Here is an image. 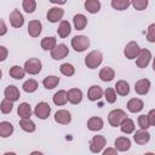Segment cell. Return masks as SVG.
<instances>
[{"label": "cell", "mask_w": 155, "mask_h": 155, "mask_svg": "<svg viewBox=\"0 0 155 155\" xmlns=\"http://www.w3.org/2000/svg\"><path fill=\"white\" fill-rule=\"evenodd\" d=\"M103 61V54L99 51H91L86 57H85V64L90 69L97 68Z\"/></svg>", "instance_id": "obj_1"}, {"label": "cell", "mask_w": 155, "mask_h": 155, "mask_svg": "<svg viewBox=\"0 0 155 155\" xmlns=\"http://www.w3.org/2000/svg\"><path fill=\"white\" fill-rule=\"evenodd\" d=\"M126 113L124 111V110H121V109H114V110H111L110 113H109V115H108V121H109V124H110V126H113V127H117V126H120L121 125V122L126 119Z\"/></svg>", "instance_id": "obj_2"}, {"label": "cell", "mask_w": 155, "mask_h": 155, "mask_svg": "<svg viewBox=\"0 0 155 155\" xmlns=\"http://www.w3.org/2000/svg\"><path fill=\"white\" fill-rule=\"evenodd\" d=\"M71 46L76 52H82L90 46V39L85 35H76L71 39Z\"/></svg>", "instance_id": "obj_3"}, {"label": "cell", "mask_w": 155, "mask_h": 155, "mask_svg": "<svg viewBox=\"0 0 155 155\" xmlns=\"http://www.w3.org/2000/svg\"><path fill=\"white\" fill-rule=\"evenodd\" d=\"M42 64L40 62V59L38 58H30L29 61H27L24 63V71L30 74V75H36L41 71Z\"/></svg>", "instance_id": "obj_4"}, {"label": "cell", "mask_w": 155, "mask_h": 155, "mask_svg": "<svg viewBox=\"0 0 155 155\" xmlns=\"http://www.w3.org/2000/svg\"><path fill=\"white\" fill-rule=\"evenodd\" d=\"M50 113H51V107L46 103V102H40L36 104L35 109H34V114L36 117L41 119V120H45L50 116Z\"/></svg>", "instance_id": "obj_5"}, {"label": "cell", "mask_w": 155, "mask_h": 155, "mask_svg": "<svg viewBox=\"0 0 155 155\" xmlns=\"http://www.w3.org/2000/svg\"><path fill=\"white\" fill-rule=\"evenodd\" d=\"M150 59H151V52L149 50H147V48H140V51H139V53L137 56L136 63H137L138 68L143 69L150 63Z\"/></svg>", "instance_id": "obj_6"}, {"label": "cell", "mask_w": 155, "mask_h": 155, "mask_svg": "<svg viewBox=\"0 0 155 155\" xmlns=\"http://www.w3.org/2000/svg\"><path fill=\"white\" fill-rule=\"evenodd\" d=\"M105 143H107V139L104 136H94L90 142V149L92 153L97 154L105 147Z\"/></svg>", "instance_id": "obj_7"}, {"label": "cell", "mask_w": 155, "mask_h": 155, "mask_svg": "<svg viewBox=\"0 0 155 155\" xmlns=\"http://www.w3.org/2000/svg\"><path fill=\"white\" fill-rule=\"evenodd\" d=\"M139 51H140L139 45H138L137 42H134V41H131V42H128V44L125 46L124 53H125L126 58H128V59H133V58H137Z\"/></svg>", "instance_id": "obj_8"}, {"label": "cell", "mask_w": 155, "mask_h": 155, "mask_svg": "<svg viewBox=\"0 0 155 155\" xmlns=\"http://www.w3.org/2000/svg\"><path fill=\"white\" fill-rule=\"evenodd\" d=\"M68 53H69V50H68L67 45H64V44H58V45H56V47L53 50H51V57L56 61L63 59L64 57L68 56Z\"/></svg>", "instance_id": "obj_9"}, {"label": "cell", "mask_w": 155, "mask_h": 155, "mask_svg": "<svg viewBox=\"0 0 155 155\" xmlns=\"http://www.w3.org/2000/svg\"><path fill=\"white\" fill-rule=\"evenodd\" d=\"M10 23L13 28H21L24 24V17L18 10H13L10 13Z\"/></svg>", "instance_id": "obj_10"}, {"label": "cell", "mask_w": 155, "mask_h": 155, "mask_svg": "<svg viewBox=\"0 0 155 155\" xmlns=\"http://www.w3.org/2000/svg\"><path fill=\"white\" fill-rule=\"evenodd\" d=\"M149 90H150V81L148 79H140L134 84V91L140 96L147 94Z\"/></svg>", "instance_id": "obj_11"}, {"label": "cell", "mask_w": 155, "mask_h": 155, "mask_svg": "<svg viewBox=\"0 0 155 155\" xmlns=\"http://www.w3.org/2000/svg\"><path fill=\"white\" fill-rule=\"evenodd\" d=\"M63 15H64L63 8H61V7H52L47 12V19L51 23H56V22H58V21L62 19Z\"/></svg>", "instance_id": "obj_12"}, {"label": "cell", "mask_w": 155, "mask_h": 155, "mask_svg": "<svg viewBox=\"0 0 155 155\" xmlns=\"http://www.w3.org/2000/svg\"><path fill=\"white\" fill-rule=\"evenodd\" d=\"M41 29H42V25H41V22L38 21V19H33L28 23V33L30 36L33 38H38L41 33Z\"/></svg>", "instance_id": "obj_13"}, {"label": "cell", "mask_w": 155, "mask_h": 155, "mask_svg": "<svg viewBox=\"0 0 155 155\" xmlns=\"http://www.w3.org/2000/svg\"><path fill=\"white\" fill-rule=\"evenodd\" d=\"M54 121L61 124V125H68L70 121H71V115L68 110H58L56 114H54Z\"/></svg>", "instance_id": "obj_14"}, {"label": "cell", "mask_w": 155, "mask_h": 155, "mask_svg": "<svg viewBox=\"0 0 155 155\" xmlns=\"http://www.w3.org/2000/svg\"><path fill=\"white\" fill-rule=\"evenodd\" d=\"M4 94H5V98L8 99V101H11V102H16L17 99H19V96H21L19 94V90L16 86H13V85L7 86L5 88Z\"/></svg>", "instance_id": "obj_15"}, {"label": "cell", "mask_w": 155, "mask_h": 155, "mask_svg": "<svg viewBox=\"0 0 155 155\" xmlns=\"http://www.w3.org/2000/svg\"><path fill=\"white\" fill-rule=\"evenodd\" d=\"M67 94H68V101L71 104H79L82 101V92L79 88H70L67 92Z\"/></svg>", "instance_id": "obj_16"}, {"label": "cell", "mask_w": 155, "mask_h": 155, "mask_svg": "<svg viewBox=\"0 0 155 155\" xmlns=\"http://www.w3.org/2000/svg\"><path fill=\"white\" fill-rule=\"evenodd\" d=\"M133 139H134V142L137 144L142 145V144H145V143L149 142L150 134H149V132L147 130H138V131H136V133L133 136Z\"/></svg>", "instance_id": "obj_17"}, {"label": "cell", "mask_w": 155, "mask_h": 155, "mask_svg": "<svg viewBox=\"0 0 155 155\" xmlns=\"http://www.w3.org/2000/svg\"><path fill=\"white\" fill-rule=\"evenodd\" d=\"M102 96H103V90H102L101 86H98V85L91 86L90 90H88V92H87V97H88V99L92 101V102L101 99Z\"/></svg>", "instance_id": "obj_18"}, {"label": "cell", "mask_w": 155, "mask_h": 155, "mask_svg": "<svg viewBox=\"0 0 155 155\" xmlns=\"http://www.w3.org/2000/svg\"><path fill=\"white\" fill-rule=\"evenodd\" d=\"M103 125H104L103 120L98 116H92L87 121V128L90 131H99L103 128Z\"/></svg>", "instance_id": "obj_19"}, {"label": "cell", "mask_w": 155, "mask_h": 155, "mask_svg": "<svg viewBox=\"0 0 155 155\" xmlns=\"http://www.w3.org/2000/svg\"><path fill=\"white\" fill-rule=\"evenodd\" d=\"M131 148V140L127 137H117L115 139V149L119 151H126Z\"/></svg>", "instance_id": "obj_20"}, {"label": "cell", "mask_w": 155, "mask_h": 155, "mask_svg": "<svg viewBox=\"0 0 155 155\" xmlns=\"http://www.w3.org/2000/svg\"><path fill=\"white\" fill-rule=\"evenodd\" d=\"M143 107H144V103L139 98H132L127 102V109L131 113H138L143 109Z\"/></svg>", "instance_id": "obj_21"}, {"label": "cell", "mask_w": 155, "mask_h": 155, "mask_svg": "<svg viewBox=\"0 0 155 155\" xmlns=\"http://www.w3.org/2000/svg\"><path fill=\"white\" fill-rule=\"evenodd\" d=\"M31 108H30V105L28 104V103H21L19 105H18V108H17V114L22 117V119H30V116H31Z\"/></svg>", "instance_id": "obj_22"}, {"label": "cell", "mask_w": 155, "mask_h": 155, "mask_svg": "<svg viewBox=\"0 0 155 155\" xmlns=\"http://www.w3.org/2000/svg\"><path fill=\"white\" fill-rule=\"evenodd\" d=\"M13 133V126L8 121H2L0 122V137L7 138Z\"/></svg>", "instance_id": "obj_23"}, {"label": "cell", "mask_w": 155, "mask_h": 155, "mask_svg": "<svg viewBox=\"0 0 155 155\" xmlns=\"http://www.w3.org/2000/svg\"><path fill=\"white\" fill-rule=\"evenodd\" d=\"M114 76H115V71L110 67H104L99 71V78H101L102 81H105V82L107 81H111L114 79Z\"/></svg>", "instance_id": "obj_24"}, {"label": "cell", "mask_w": 155, "mask_h": 155, "mask_svg": "<svg viewBox=\"0 0 155 155\" xmlns=\"http://www.w3.org/2000/svg\"><path fill=\"white\" fill-rule=\"evenodd\" d=\"M53 99V103L56 105H64L67 102H68V94H67V91L64 90H61L58 92H56L52 97Z\"/></svg>", "instance_id": "obj_25"}, {"label": "cell", "mask_w": 155, "mask_h": 155, "mask_svg": "<svg viewBox=\"0 0 155 155\" xmlns=\"http://www.w3.org/2000/svg\"><path fill=\"white\" fill-rule=\"evenodd\" d=\"M73 22H74V27H75V29H78V30H82V29H85V27H86V24H87V18H86L84 15L78 13V15L74 16Z\"/></svg>", "instance_id": "obj_26"}, {"label": "cell", "mask_w": 155, "mask_h": 155, "mask_svg": "<svg viewBox=\"0 0 155 155\" xmlns=\"http://www.w3.org/2000/svg\"><path fill=\"white\" fill-rule=\"evenodd\" d=\"M58 84H59V78H58V76H54V75H48V76H46V78L44 79V81H42V85H44L45 88H47V90L54 88Z\"/></svg>", "instance_id": "obj_27"}, {"label": "cell", "mask_w": 155, "mask_h": 155, "mask_svg": "<svg viewBox=\"0 0 155 155\" xmlns=\"http://www.w3.org/2000/svg\"><path fill=\"white\" fill-rule=\"evenodd\" d=\"M115 90L120 96H127L130 93V85L125 80H120L115 85Z\"/></svg>", "instance_id": "obj_28"}, {"label": "cell", "mask_w": 155, "mask_h": 155, "mask_svg": "<svg viewBox=\"0 0 155 155\" xmlns=\"http://www.w3.org/2000/svg\"><path fill=\"white\" fill-rule=\"evenodd\" d=\"M120 130H121V132H124V133H126V134L132 133V132L134 131V122H133V120L126 117V119L121 122Z\"/></svg>", "instance_id": "obj_29"}, {"label": "cell", "mask_w": 155, "mask_h": 155, "mask_svg": "<svg viewBox=\"0 0 155 155\" xmlns=\"http://www.w3.org/2000/svg\"><path fill=\"white\" fill-rule=\"evenodd\" d=\"M71 29H70V23L68 21H62L58 29H57V33L61 38H67L69 34H70Z\"/></svg>", "instance_id": "obj_30"}, {"label": "cell", "mask_w": 155, "mask_h": 155, "mask_svg": "<svg viewBox=\"0 0 155 155\" xmlns=\"http://www.w3.org/2000/svg\"><path fill=\"white\" fill-rule=\"evenodd\" d=\"M85 8L90 13H97L101 8V2L98 0H86L85 1Z\"/></svg>", "instance_id": "obj_31"}, {"label": "cell", "mask_w": 155, "mask_h": 155, "mask_svg": "<svg viewBox=\"0 0 155 155\" xmlns=\"http://www.w3.org/2000/svg\"><path fill=\"white\" fill-rule=\"evenodd\" d=\"M56 45H57L56 38H53V36H46V38H44V39L41 40V47H42L44 50H46V51L53 50V48L56 47Z\"/></svg>", "instance_id": "obj_32"}, {"label": "cell", "mask_w": 155, "mask_h": 155, "mask_svg": "<svg viewBox=\"0 0 155 155\" xmlns=\"http://www.w3.org/2000/svg\"><path fill=\"white\" fill-rule=\"evenodd\" d=\"M19 126H21V128H22L23 131H25V132H34L35 128H36L35 124H34L30 119H22V120L19 121Z\"/></svg>", "instance_id": "obj_33"}, {"label": "cell", "mask_w": 155, "mask_h": 155, "mask_svg": "<svg viewBox=\"0 0 155 155\" xmlns=\"http://www.w3.org/2000/svg\"><path fill=\"white\" fill-rule=\"evenodd\" d=\"M24 68L19 67V65H13L11 69H10V75L13 78V79H17V80H21L24 78Z\"/></svg>", "instance_id": "obj_34"}, {"label": "cell", "mask_w": 155, "mask_h": 155, "mask_svg": "<svg viewBox=\"0 0 155 155\" xmlns=\"http://www.w3.org/2000/svg\"><path fill=\"white\" fill-rule=\"evenodd\" d=\"M131 5V1L128 0H111V6L117 11H124Z\"/></svg>", "instance_id": "obj_35"}, {"label": "cell", "mask_w": 155, "mask_h": 155, "mask_svg": "<svg viewBox=\"0 0 155 155\" xmlns=\"http://www.w3.org/2000/svg\"><path fill=\"white\" fill-rule=\"evenodd\" d=\"M22 87H23V90H24L25 92H28V93L35 92L36 88H38V81L34 80V79H29V80H27V81L23 84Z\"/></svg>", "instance_id": "obj_36"}, {"label": "cell", "mask_w": 155, "mask_h": 155, "mask_svg": "<svg viewBox=\"0 0 155 155\" xmlns=\"http://www.w3.org/2000/svg\"><path fill=\"white\" fill-rule=\"evenodd\" d=\"M59 70H61V73H62L63 75H65V76H71V75H74V73H75V68H74L73 64H70V63H63V64L59 67Z\"/></svg>", "instance_id": "obj_37"}, {"label": "cell", "mask_w": 155, "mask_h": 155, "mask_svg": "<svg viewBox=\"0 0 155 155\" xmlns=\"http://www.w3.org/2000/svg\"><path fill=\"white\" fill-rule=\"evenodd\" d=\"M12 108H13V102H11V101H8V99H4L2 102H1V104H0V110H1V113H4V114H8V113H11L12 111Z\"/></svg>", "instance_id": "obj_38"}, {"label": "cell", "mask_w": 155, "mask_h": 155, "mask_svg": "<svg viewBox=\"0 0 155 155\" xmlns=\"http://www.w3.org/2000/svg\"><path fill=\"white\" fill-rule=\"evenodd\" d=\"M22 5H23V10L27 13H33L35 11V7H36L35 0H24Z\"/></svg>", "instance_id": "obj_39"}, {"label": "cell", "mask_w": 155, "mask_h": 155, "mask_svg": "<svg viewBox=\"0 0 155 155\" xmlns=\"http://www.w3.org/2000/svg\"><path fill=\"white\" fill-rule=\"evenodd\" d=\"M104 94H105V99H107L108 103H111V104L115 103V101H116V92H115L114 88H111V87L107 88Z\"/></svg>", "instance_id": "obj_40"}, {"label": "cell", "mask_w": 155, "mask_h": 155, "mask_svg": "<svg viewBox=\"0 0 155 155\" xmlns=\"http://www.w3.org/2000/svg\"><path fill=\"white\" fill-rule=\"evenodd\" d=\"M138 125H139L140 130H148V128L151 126L147 115H140V116H138Z\"/></svg>", "instance_id": "obj_41"}, {"label": "cell", "mask_w": 155, "mask_h": 155, "mask_svg": "<svg viewBox=\"0 0 155 155\" xmlns=\"http://www.w3.org/2000/svg\"><path fill=\"white\" fill-rule=\"evenodd\" d=\"M131 4L133 5V7H134L136 10L142 11V10H144V8L148 6V0H134V1H132Z\"/></svg>", "instance_id": "obj_42"}, {"label": "cell", "mask_w": 155, "mask_h": 155, "mask_svg": "<svg viewBox=\"0 0 155 155\" xmlns=\"http://www.w3.org/2000/svg\"><path fill=\"white\" fill-rule=\"evenodd\" d=\"M147 39H148L149 42H155V24H150L149 25Z\"/></svg>", "instance_id": "obj_43"}, {"label": "cell", "mask_w": 155, "mask_h": 155, "mask_svg": "<svg viewBox=\"0 0 155 155\" xmlns=\"http://www.w3.org/2000/svg\"><path fill=\"white\" fill-rule=\"evenodd\" d=\"M7 54H8V51L5 46H0V62L5 61L7 58Z\"/></svg>", "instance_id": "obj_44"}, {"label": "cell", "mask_w": 155, "mask_h": 155, "mask_svg": "<svg viewBox=\"0 0 155 155\" xmlns=\"http://www.w3.org/2000/svg\"><path fill=\"white\" fill-rule=\"evenodd\" d=\"M147 116H148V119H149L150 125H151V126H154V125H155V110H154V109H151Z\"/></svg>", "instance_id": "obj_45"}, {"label": "cell", "mask_w": 155, "mask_h": 155, "mask_svg": "<svg viewBox=\"0 0 155 155\" xmlns=\"http://www.w3.org/2000/svg\"><path fill=\"white\" fill-rule=\"evenodd\" d=\"M102 155H117V151L115 148H107Z\"/></svg>", "instance_id": "obj_46"}, {"label": "cell", "mask_w": 155, "mask_h": 155, "mask_svg": "<svg viewBox=\"0 0 155 155\" xmlns=\"http://www.w3.org/2000/svg\"><path fill=\"white\" fill-rule=\"evenodd\" d=\"M7 33V28H6V24L2 19H0V36L1 35H5Z\"/></svg>", "instance_id": "obj_47"}, {"label": "cell", "mask_w": 155, "mask_h": 155, "mask_svg": "<svg viewBox=\"0 0 155 155\" xmlns=\"http://www.w3.org/2000/svg\"><path fill=\"white\" fill-rule=\"evenodd\" d=\"M51 2H52V4H61V5H64V4H65V1H64V0H62V1H57V0H51Z\"/></svg>", "instance_id": "obj_48"}, {"label": "cell", "mask_w": 155, "mask_h": 155, "mask_svg": "<svg viewBox=\"0 0 155 155\" xmlns=\"http://www.w3.org/2000/svg\"><path fill=\"white\" fill-rule=\"evenodd\" d=\"M29 155H44L42 153H40V151H31Z\"/></svg>", "instance_id": "obj_49"}, {"label": "cell", "mask_w": 155, "mask_h": 155, "mask_svg": "<svg viewBox=\"0 0 155 155\" xmlns=\"http://www.w3.org/2000/svg\"><path fill=\"white\" fill-rule=\"evenodd\" d=\"M4 155H17L16 153H13V151H8V153H5Z\"/></svg>", "instance_id": "obj_50"}, {"label": "cell", "mask_w": 155, "mask_h": 155, "mask_svg": "<svg viewBox=\"0 0 155 155\" xmlns=\"http://www.w3.org/2000/svg\"><path fill=\"white\" fill-rule=\"evenodd\" d=\"M144 155H154L153 153H147V154H144Z\"/></svg>", "instance_id": "obj_51"}, {"label": "cell", "mask_w": 155, "mask_h": 155, "mask_svg": "<svg viewBox=\"0 0 155 155\" xmlns=\"http://www.w3.org/2000/svg\"><path fill=\"white\" fill-rule=\"evenodd\" d=\"M1 76H2V71H1V69H0V79H1Z\"/></svg>", "instance_id": "obj_52"}]
</instances>
